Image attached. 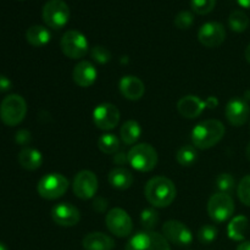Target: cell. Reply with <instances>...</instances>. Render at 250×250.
Wrapping results in <instances>:
<instances>
[{"label":"cell","instance_id":"cell-14","mask_svg":"<svg viewBox=\"0 0 250 250\" xmlns=\"http://www.w3.org/2000/svg\"><path fill=\"white\" fill-rule=\"evenodd\" d=\"M198 39L207 48H217L226 39V29L220 22H207L199 28Z\"/></svg>","mask_w":250,"mask_h":250},{"label":"cell","instance_id":"cell-25","mask_svg":"<svg viewBox=\"0 0 250 250\" xmlns=\"http://www.w3.org/2000/svg\"><path fill=\"white\" fill-rule=\"evenodd\" d=\"M121 139L125 144L127 146H132V144L136 143L139 139L142 134V128L139 126V124L134 120H128L124 124V126L121 127Z\"/></svg>","mask_w":250,"mask_h":250},{"label":"cell","instance_id":"cell-42","mask_svg":"<svg viewBox=\"0 0 250 250\" xmlns=\"http://www.w3.org/2000/svg\"><path fill=\"white\" fill-rule=\"evenodd\" d=\"M244 56H246V60L250 63V44L246 48V51H244Z\"/></svg>","mask_w":250,"mask_h":250},{"label":"cell","instance_id":"cell-41","mask_svg":"<svg viewBox=\"0 0 250 250\" xmlns=\"http://www.w3.org/2000/svg\"><path fill=\"white\" fill-rule=\"evenodd\" d=\"M237 2L244 9H250V0H237Z\"/></svg>","mask_w":250,"mask_h":250},{"label":"cell","instance_id":"cell-37","mask_svg":"<svg viewBox=\"0 0 250 250\" xmlns=\"http://www.w3.org/2000/svg\"><path fill=\"white\" fill-rule=\"evenodd\" d=\"M12 82L4 75H0V93L7 92V90L11 89Z\"/></svg>","mask_w":250,"mask_h":250},{"label":"cell","instance_id":"cell-20","mask_svg":"<svg viewBox=\"0 0 250 250\" xmlns=\"http://www.w3.org/2000/svg\"><path fill=\"white\" fill-rule=\"evenodd\" d=\"M82 246L84 250H112L115 241L102 232H92L83 238Z\"/></svg>","mask_w":250,"mask_h":250},{"label":"cell","instance_id":"cell-35","mask_svg":"<svg viewBox=\"0 0 250 250\" xmlns=\"http://www.w3.org/2000/svg\"><path fill=\"white\" fill-rule=\"evenodd\" d=\"M90 55H92L93 60L97 61L98 63H102V65H104V63L109 62L111 60V53L102 45L94 46L92 49V51H90Z\"/></svg>","mask_w":250,"mask_h":250},{"label":"cell","instance_id":"cell-15","mask_svg":"<svg viewBox=\"0 0 250 250\" xmlns=\"http://www.w3.org/2000/svg\"><path fill=\"white\" fill-rule=\"evenodd\" d=\"M226 119L232 126L241 127L246 125L250 115V107L248 103L241 98H233L229 100L225 109Z\"/></svg>","mask_w":250,"mask_h":250},{"label":"cell","instance_id":"cell-39","mask_svg":"<svg viewBox=\"0 0 250 250\" xmlns=\"http://www.w3.org/2000/svg\"><path fill=\"white\" fill-rule=\"evenodd\" d=\"M127 161H128V158H127L126 154L120 153L115 155V163L119 164V165H124V164L127 163Z\"/></svg>","mask_w":250,"mask_h":250},{"label":"cell","instance_id":"cell-13","mask_svg":"<svg viewBox=\"0 0 250 250\" xmlns=\"http://www.w3.org/2000/svg\"><path fill=\"white\" fill-rule=\"evenodd\" d=\"M163 236L167 239V242L180 247L189 246L193 241V234L190 229L177 220H170L164 224Z\"/></svg>","mask_w":250,"mask_h":250},{"label":"cell","instance_id":"cell-3","mask_svg":"<svg viewBox=\"0 0 250 250\" xmlns=\"http://www.w3.org/2000/svg\"><path fill=\"white\" fill-rule=\"evenodd\" d=\"M27 114L26 100L19 94H10L0 104V119L9 127L17 126L24 120Z\"/></svg>","mask_w":250,"mask_h":250},{"label":"cell","instance_id":"cell-38","mask_svg":"<svg viewBox=\"0 0 250 250\" xmlns=\"http://www.w3.org/2000/svg\"><path fill=\"white\" fill-rule=\"evenodd\" d=\"M107 207V202L106 200H104L103 198H97L94 202V209L97 210V211H104L105 209H106Z\"/></svg>","mask_w":250,"mask_h":250},{"label":"cell","instance_id":"cell-11","mask_svg":"<svg viewBox=\"0 0 250 250\" xmlns=\"http://www.w3.org/2000/svg\"><path fill=\"white\" fill-rule=\"evenodd\" d=\"M93 121L103 131L114 129L120 122V110L110 103H103L93 111Z\"/></svg>","mask_w":250,"mask_h":250},{"label":"cell","instance_id":"cell-32","mask_svg":"<svg viewBox=\"0 0 250 250\" xmlns=\"http://www.w3.org/2000/svg\"><path fill=\"white\" fill-rule=\"evenodd\" d=\"M159 214L154 209H146L141 214V224L146 229L150 231L158 225Z\"/></svg>","mask_w":250,"mask_h":250},{"label":"cell","instance_id":"cell-22","mask_svg":"<svg viewBox=\"0 0 250 250\" xmlns=\"http://www.w3.org/2000/svg\"><path fill=\"white\" fill-rule=\"evenodd\" d=\"M26 39L32 46L41 48V46L46 45L50 42L51 34L46 27L41 26V24H34L27 29Z\"/></svg>","mask_w":250,"mask_h":250},{"label":"cell","instance_id":"cell-30","mask_svg":"<svg viewBox=\"0 0 250 250\" xmlns=\"http://www.w3.org/2000/svg\"><path fill=\"white\" fill-rule=\"evenodd\" d=\"M216 0H190L192 10L198 15H208L215 9Z\"/></svg>","mask_w":250,"mask_h":250},{"label":"cell","instance_id":"cell-7","mask_svg":"<svg viewBox=\"0 0 250 250\" xmlns=\"http://www.w3.org/2000/svg\"><path fill=\"white\" fill-rule=\"evenodd\" d=\"M126 250H171L167 239L160 233L144 231L134 234L128 241Z\"/></svg>","mask_w":250,"mask_h":250},{"label":"cell","instance_id":"cell-21","mask_svg":"<svg viewBox=\"0 0 250 250\" xmlns=\"http://www.w3.org/2000/svg\"><path fill=\"white\" fill-rule=\"evenodd\" d=\"M107 180H109L111 187L120 190L128 189L133 185V175L124 167H116L110 171Z\"/></svg>","mask_w":250,"mask_h":250},{"label":"cell","instance_id":"cell-27","mask_svg":"<svg viewBox=\"0 0 250 250\" xmlns=\"http://www.w3.org/2000/svg\"><path fill=\"white\" fill-rule=\"evenodd\" d=\"M98 148L104 154H115L120 148V141L112 133L102 134L98 138Z\"/></svg>","mask_w":250,"mask_h":250},{"label":"cell","instance_id":"cell-5","mask_svg":"<svg viewBox=\"0 0 250 250\" xmlns=\"http://www.w3.org/2000/svg\"><path fill=\"white\" fill-rule=\"evenodd\" d=\"M42 17L49 28L61 29L70 20V7L63 0H49L42 10Z\"/></svg>","mask_w":250,"mask_h":250},{"label":"cell","instance_id":"cell-4","mask_svg":"<svg viewBox=\"0 0 250 250\" xmlns=\"http://www.w3.org/2000/svg\"><path fill=\"white\" fill-rule=\"evenodd\" d=\"M128 163L139 172H150L158 164V153L155 148L148 143H141L131 148L127 153Z\"/></svg>","mask_w":250,"mask_h":250},{"label":"cell","instance_id":"cell-24","mask_svg":"<svg viewBox=\"0 0 250 250\" xmlns=\"http://www.w3.org/2000/svg\"><path fill=\"white\" fill-rule=\"evenodd\" d=\"M249 229V221L246 216H239L233 217L231 222L229 224L227 227V234L232 241L236 242H243L246 238V234Z\"/></svg>","mask_w":250,"mask_h":250},{"label":"cell","instance_id":"cell-34","mask_svg":"<svg viewBox=\"0 0 250 250\" xmlns=\"http://www.w3.org/2000/svg\"><path fill=\"white\" fill-rule=\"evenodd\" d=\"M194 22V16L190 11L188 10H183V11H180L177 15H176L175 20H173V23L177 27L178 29H188Z\"/></svg>","mask_w":250,"mask_h":250},{"label":"cell","instance_id":"cell-28","mask_svg":"<svg viewBox=\"0 0 250 250\" xmlns=\"http://www.w3.org/2000/svg\"><path fill=\"white\" fill-rule=\"evenodd\" d=\"M178 164L182 166H192L197 161L198 153L197 149L192 146H181L176 154Z\"/></svg>","mask_w":250,"mask_h":250},{"label":"cell","instance_id":"cell-6","mask_svg":"<svg viewBox=\"0 0 250 250\" xmlns=\"http://www.w3.org/2000/svg\"><path fill=\"white\" fill-rule=\"evenodd\" d=\"M67 189L68 180L61 173H48L41 178L37 186L38 194L46 200L59 199Z\"/></svg>","mask_w":250,"mask_h":250},{"label":"cell","instance_id":"cell-36","mask_svg":"<svg viewBox=\"0 0 250 250\" xmlns=\"http://www.w3.org/2000/svg\"><path fill=\"white\" fill-rule=\"evenodd\" d=\"M16 142L21 146H26L31 142V133L27 129H21L16 133Z\"/></svg>","mask_w":250,"mask_h":250},{"label":"cell","instance_id":"cell-8","mask_svg":"<svg viewBox=\"0 0 250 250\" xmlns=\"http://www.w3.org/2000/svg\"><path fill=\"white\" fill-rule=\"evenodd\" d=\"M234 212V202L229 194L216 193L208 203V214L210 219L216 224L227 221Z\"/></svg>","mask_w":250,"mask_h":250},{"label":"cell","instance_id":"cell-40","mask_svg":"<svg viewBox=\"0 0 250 250\" xmlns=\"http://www.w3.org/2000/svg\"><path fill=\"white\" fill-rule=\"evenodd\" d=\"M237 250H250V242L249 241H244L237 247Z\"/></svg>","mask_w":250,"mask_h":250},{"label":"cell","instance_id":"cell-43","mask_svg":"<svg viewBox=\"0 0 250 250\" xmlns=\"http://www.w3.org/2000/svg\"><path fill=\"white\" fill-rule=\"evenodd\" d=\"M246 155H247V158H248V160L250 161V142H249L248 146H247V148H246Z\"/></svg>","mask_w":250,"mask_h":250},{"label":"cell","instance_id":"cell-12","mask_svg":"<svg viewBox=\"0 0 250 250\" xmlns=\"http://www.w3.org/2000/svg\"><path fill=\"white\" fill-rule=\"evenodd\" d=\"M98 190V178L94 172L82 170L75 176L73 180V193L82 200H88L95 195Z\"/></svg>","mask_w":250,"mask_h":250},{"label":"cell","instance_id":"cell-17","mask_svg":"<svg viewBox=\"0 0 250 250\" xmlns=\"http://www.w3.org/2000/svg\"><path fill=\"white\" fill-rule=\"evenodd\" d=\"M207 100H202L197 95H186L177 103V110L186 119H197L207 109Z\"/></svg>","mask_w":250,"mask_h":250},{"label":"cell","instance_id":"cell-16","mask_svg":"<svg viewBox=\"0 0 250 250\" xmlns=\"http://www.w3.org/2000/svg\"><path fill=\"white\" fill-rule=\"evenodd\" d=\"M51 219L59 226L72 227L80 222L81 214L70 203H60L51 209Z\"/></svg>","mask_w":250,"mask_h":250},{"label":"cell","instance_id":"cell-33","mask_svg":"<svg viewBox=\"0 0 250 250\" xmlns=\"http://www.w3.org/2000/svg\"><path fill=\"white\" fill-rule=\"evenodd\" d=\"M237 194L246 207H250V175L242 178L237 188Z\"/></svg>","mask_w":250,"mask_h":250},{"label":"cell","instance_id":"cell-29","mask_svg":"<svg viewBox=\"0 0 250 250\" xmlns=\"http://www.w3.org/2000/svg\"><path fill=\"white\" fill-rule=\"evenodd\" d=\"M216 188L219 193H225V194H231L236 188V181L231 173H220L216 177Z\"/></svg>","mask_w":250,"mask_h":250},{"label":"cell","instance_id":"cell-18","mask_svg":"<svg viewBox=\"0 0 250 250\" xmlns=\"http://www.w3.org/2000/svg\"><path fill=\"white\" fill-rule=\"evenodd\" d=\"M72 77L76 84L82 88H87L94 84L98 77V71L89 61H81L73 68Z\"/></svg>","mask_w":250,"mask_h":250},{"label":"cell","instance_id":"cell-23","mask_svg":"<svg viewBox=\"0 0 250 250\" xmlns=\"http://www.w3.org/2000/svg\"><path fill=\"white\" fill-rule=\"evenodd\" d=\"M19 163L24 170L34 171L41 167L43 163V156L41 151L33 148H24L19 154Z\"/></svg>","mask_w":250,"mask_h":250},{"label":"cell","instance_id":"cell-9","mask_svg":"<svg viewBox=\"0 0 250 250\" xmlns=\"http://www.w3.org/2000/svg\"><path fill=\"white\" fill-rule=\"evenodd\" d=\"M60 46L63 55L73 59V60H77V59L83 58L88 53L89 44H88L84 34L81 33L80 31L71 29V31H67L62 36Z\"/></svg>","mask_w":250,"mask_h":250},{"label":"cell","instance_id":"cell-19","mask_svg":"<svg viewBox=\"0 0 250 250\" xmlns=\"http://www.w3.org/2000/svg\"><path fill=\"white\" fill-rule=\"evenodd\" d=\"M120 92L124 95L126 99L136 102L139 100L144 95L146 92V87L144 83L139 80L136 76H125L120 81Z\"/></svg>","mask_w":250,"mask_h":250},{"label":"cell","instance_id":"cell-26","mask_svg":"<svg viewBox=\"0 0 250 250\" xmlns=\"http://www.w3.org/2000/svg\"><path fill=\"white\" fill-rule=\"evenodd\" d=\"M229 26L236 33H242L249 26V17L246 12L241 10H234L229 17Z\"/></svg>","mask_w":250,"mask_h":250},{"label":"cell","instance_id":"cell-2","mask_svg":"<svg viewBox=\"0 0 250 250\" xmlns=\"http://www.w3.org/2000/svg\"><path fill=\"white\" fill-rule=\"evenodd\" d=\"M224 124L219 120H207L193 128L192 141L195 148L210 149L216 146L225 136Z\"/></svg>","mask_w":250,"mask_h":250},{"label":"cell","instance_id":"cell-44","mask_svg":"<svg viewBox=\"0 0 250 250\" xmlns=\"http://www.w3.org/2000/svg\"><path fill=\"white\" fill-rule=\"evenodd\" d=\"M0 250H9V249H7V247L5 246L4 243H1V242H0Z\"/></svg>","mask_w":250,"mask_h":250},{"label":"cell","instance_id":"cell-31","mask_svg":"<svg viewBox=\"0 0 250 250\" xmlns=\"http://www.w3.org/2000/svg\"><path fill=\"white\" fill-rule=\"evenodd\" d=\"M217 229L212 225H205V226L200 227L199 232H198V239L200 243L203 244H210L217 238Z\"/></svg>","mask_w":250,"mask_h":250},{"label":"cell","instance_id":"cell-1","mask_svg":"<svg viewBox=\"0 0 250 250\" xmlns=\"http://www.w3.org/2000/svg\"><path fill=\"white\" fill-rule=\"evenodd\" d=\"M146 200L155 208H166L176 198V187L172 181L164 176L153 177L144 188Z\"/></svg>","mask_w":250,"mask_h":250},{"label":"cell","instance_id":"cell-10","mask_svg":"<svg viewBox=\"0 0 250 250\" xmlns=\"http://www.w3.org/2000/svg\"><path fill=\"white\" fill-rule=\"evenodd\" d=\"M105 224H106L107 229L111 232L114 236L125 238L132 233L133 229V222L127 211L120 208L110 210L105 217Z\"/></svg>","mask_w":250,"mask_h":250}]
</instances>
